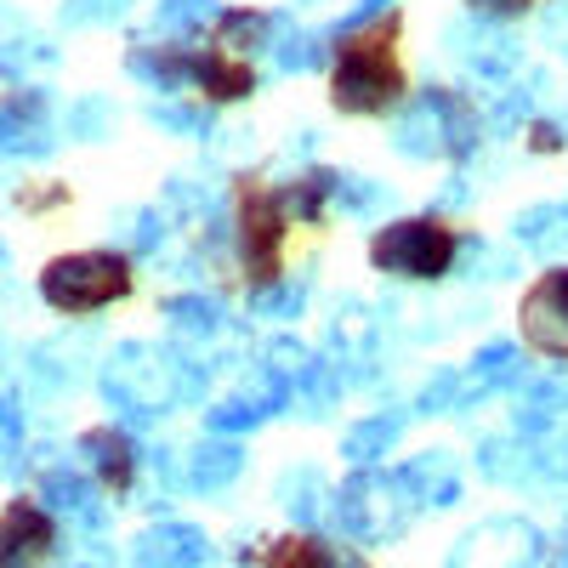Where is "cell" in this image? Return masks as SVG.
<instances>
[{
    "instance_id": "6da1fadb",
    "label": "cell",
    "mask_w": 568,
    "mask_h": 568,
    "mask_svg": "<svg viewBox=\"0 0 568 568\" xmlns=\"http://www.w3.org/2000/svg\"><path fill=\"white\" fill-rule=\"evenodd\" d=\"M393 34H398V18H375L369 29H353L342 45H336V109L347 114H382L398 103L404 91V74L393 63Z\"/></svg>"
},
{
    "instance_id": "7a4b0ae2",
    "label": "cell",
    "mask_w": 568,
    "mask_h": 568,
    "mask_svg": "<svg viewBox=\"0 0 568 568\" xmlns=\"http://www.w3.org/2000/svg\"><path fill=\"white\" fill-rule=\"evenodd\" d=\"M125 291H131V262H125L120 251H74V256L45 262V273H40L45 307H58V313H69V318L103 313V307L120 302Z\"/></svg>"
},
{
    "instance_id": "3957f363",
    "label": "cell",
    "mask_w": 568,
    "mask_h": 568,
    "mask_svg": "<svg viewBox=\"0 0 568 568\" xmlns=\"http://www.w3.org/2000/svg\"><path fill=\"white\" fill-rule=\"evenodd\" d=\"M455 251H460L455 227L438 222V216L393 222V227L375 233V245H369L375 267H382V273H398V278H438V273H449Z\"/></svg>"
},
{
    "instance_id": "277c9868",
    "label": "cell",
    "mask_w": 568,
    "mask_h": 568,
    "mask_svg": "<svg viewBox=\"0 0 568 568\" xmlns=\"http://www.w3.org/2000/svg\"><path fill=\"white\" fill-rule=\"evenodd\" d=\"M284 227H291V200L278 187H267L262 176H245V187H240V256H245V273L256 284L278 278Z\"/></svg>"
},
{
    "instance_id": "5b68a950",
    "label": "cell",
    "mask_w": 568,
    "mask_h": 568,
    "mask_svg": "<svg viewBox=\"0 0 568 568\" xmlns=\"http://www.w3.org/2000/svg\"><path fill=\"white\" fill-rule=\"evenodd\" d=\"M524 342L546 358H568V267H551L540 273L529 291H524Z\"/></svg>"
},
{
    "instance_id": "8992f818",
    "label": "cell",
    "mask_w": 568,
    "mask_h": 568,
    "mask_svg": "<svg viewBox=\"0 0 568 568\" xmlns=\"http://www.w3.org/2000/svg\"><path fill=\"white\" fill-rule=\"evenodd\" d=\"M58 524L40 500H7L0 511V568H34L52 557Z\"/></svg>"
},
{
    "instance_id": "52a82bcc",
    "label": "cell",
    "mask_w": 568,
    "mask_h": 568,
    "mask_svg": "<svg viewBox=\"0 0 568 568\" xmlns=\"http://www.w3.org/2000/svg\"><path fill=\"white\" fill-rule=\"evenodd\" d=\"M262 568H358V562H347L329 540H313V535H291V540H278L273 551H267V562Z\"/></svg>"
},
{
    "instance_id": "ba28073f",
    "label": "cell",
    "mask_w": 568,
    "mask_h": 568,
    "mask_svg": "<svg viewBox=\"0 0 568 568\" xmlns=\"http://www.w3.org/2000/svg\"><path fill=\"white\" fill-rule=\"evenodd\" d=\"M85 449H91V460H98V471H103V484H114V489H125L131 484V444L120 438V433H91L85 438Z\"/></svg>"
}]
</instances>
